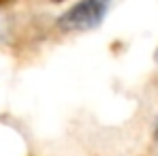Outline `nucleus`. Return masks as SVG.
<instances>
[{
	"label": "nucleus",
	"mask_w": 158,
	"mask_h": 156,
	"mask_svg": "<svg viewBox=\"0 0 158 156\" xmlns=\"http://www.w3.org/2000/svg\"><path fill=\"white\" fill-rule=\"evenodd\" d=\"M52 2H64V0H52Z\"/></svg>",
	"instance_id": "nucleus-3"
},
{
	"label": "nucleus",
	"mask_w": 158,
	"mask_h": 156,
	"mask_svg": "<svg viewBox=\"0 0 158 156\" xmlns=\"http://www.w3.org/2000/svg\"><path fill=\"white\" fill-rule=\"evenodd\" d=\"M109 2L111 0H79L60 15L58 28L64 32H81V30L96 28L105 17Z\"/></svg>",
	"instance_id": "nucleus-1"
},
{
	"label": "nucleus",
	"mask_w": 158,
	"mask_h": 156,
	"mask_svg": "<svg viewBox=\"0 0 158 156\" xmlns=\"http://www.w3.org/2000/svg\"><path fill=\"white\" fill-rule=\"evenodd\" d=\"M156 139H158V126H156Z\"/></svg>",
	"instance_id": "nucleus-4"
},
{
	"label": "nucleus",
	"mask_w": 158,
	"mask_h": 156,
	"mask_svg": "<svg viewBox=\"0 0 158 156\" xmlns=\"http://www.w3.org/2000/svg\"><path fill=\"white\" fill-rule=\"evenodd\" d=\"M11 0H0V6H4V4H9Z\"/></svg>",
	"instance_id": "nucleus-2"
}]
</instances>
